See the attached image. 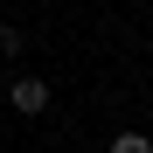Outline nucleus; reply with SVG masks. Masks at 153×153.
<instances>
[{
  "label": "nucleus",
  "instance_id": "obj_2",
  "mask_svg": "<svg viewBox=\"0 0 153 153\" xmlns=\"http://www.w3.org/2000/svg\"><path fill=\"white\" fill-rule=\"evenodd\" d=\"M111 153H153L146 132H111Z\"/></svg>",
  "mask_w": 153,
  "mask_h": 153
},
{
  "label": "nucleus",
  "instance_id": "obj_1",
  "mask_svg": "<svg viewBox=\"0 0 153 153\" xmlns=\"http://www.w3.org/2000/svg\"><path fill=\"white\" fill-rule=\"evenodd\" d=\"M7 97H14V111H21V118L49 111V84H42V76H14V91H7Z\"/></svg>",
  "mask_w": 153,
  "mask_h": 153
},
{
  "label": "nucleus",
  "instance_id": "obj_3",
  "mask_svg": "<svg viewBox=\"0 0 153 153\" xmlns=\"http://www.w3.org/2000/svg\"><path fill=\"white\" fill-rule=\"evenodd\" d=\"M0 56H21V28H0Z\"/></svg>",
  "mask_w": 153,
  "mask_h": 153
}]
</instances>
